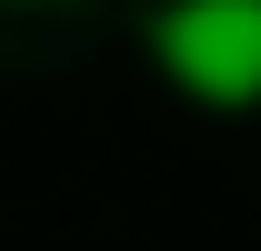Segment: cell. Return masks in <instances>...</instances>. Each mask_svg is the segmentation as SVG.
Returning <instances> with one entry per match:
<instances>
[{
  "mask_svg": "<svg viewBox=\"0 0 261 251\" xmlns=\"http://www.w3.org/2000/svg\"><path fill=\"white\" fill-rule=\"evenodd\" d=\"M141 51L191 111H261V0H161L141 20Z\"/></svg>",
  "mask_w": 261,
  "mask_h": 251,
  "instance_id": "cell-1",
  "label": "cell"
},
{
  "mask_svg": "<svg viewBox=\"0 0 261 251\" xmlns=\"http://www.w3.org/2000/svg\"><path fill=\"white\" fill-rule=\"evenodd\" d=\"M31 10H70V0H31Z\"/></svg>",
  "mask_w": 261,
  "mask_h": 251,
  "instance_id": "cell-2",
  "label": "cell"
}]
</instances>
